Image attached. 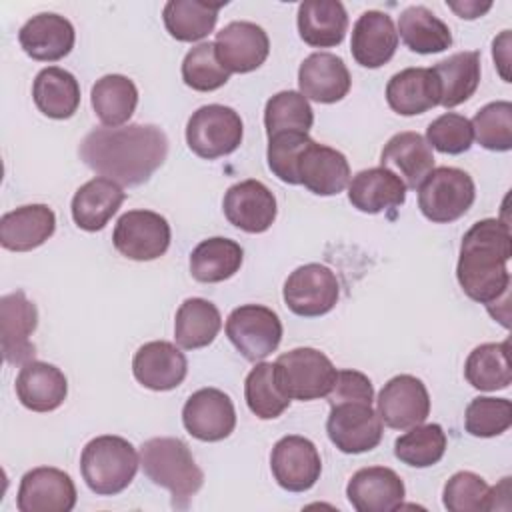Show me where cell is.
I'll use <instances>...</instances> for the list:
<instances>
[{"instance_id":"ba28073f","label":"cell","mask_w":512,"mask_h":512,"mask_svg":"<svg viewBox=\"0 0 512 512\" xmlns=\"http://www.w3.org/2000/svg\"><path fill=\"white\" fill-rule=\"evenodd\" d=\"M226 336L232 346L250 362L272 354L282 340V322L278 314L262 304H244L230 312Z\"/></svg>"},{"instance_id":"c3c4849f","label":"cell","mask_w":512,"mask_h":512,"mask_svg":"<svg viewBox=\"0 0 512 512\" xmlns=\"http://www.w3.org/2000/svg\"><path fill=\"white\" fill-rule=\"evenodd\" d=\"M426 142L442 154H464L474 142L472 122L456 112H446L426 128Z\"/></svg>"},{"instance_id":"5b68a950","label":"cell","mask_w":512,"mask_h":512,"mask_svg":"<svg viewBox=\"0 0 512 512\" xmlns=\"http://www.w3.org/2000/svg\"><path fill=\"white\" fill-rule=\"evenodd\" d=\"M274 368L282 392L290 400L302 402L326 398L338 372L324 352L308 346L280 354L274 362Z\"/></svg>"},{"instance_id":"4fadbf2b","label":"cell","mask_w":512,"mask_h":512,"mask_svg":"<svg viewBox=\"0 0 512 512\" xmlns=\"http://www.w3.org/2000/svg\"><path fill=\"white\" fill-rule=\"evenodd\" d=\"M376 406L382 424L394 430H406L428 418L430 396L420 378L412 374H398L384 384Z\"/></svg>"},{"instance_id":"6da1fadb","label":"cell","mask_w":512,"mask_h":512,"mask_svg":"<svg viewBox=\"0 0 512 512\" xmlns=\"http://www.w3.org/2000/svg\"><path fill=\"white\" fill-rule=\"evenodd\" d=\"M168 138L154 124L94 128L80 144L88 168L122 186H140L164 164Z\"/></svg>"},{"instance_id":"2e32d148","label":"cell","mask_w":512,"mask_h":512,"mask_svg":"<svg viewBox=\"0 0 512 512\" xmlns=\"http://www.w3.org/2000/svg\"><path fill=\"white\" fill-rule=\"evenodd\" d=\"M36 326V304L30 302L22 290L0 298V344L8 364H26L34 360L36 346L30 342V336Z\"/></svg>"},{"instance_id":"ac0fdd59","label":"cell","mask_w":512,"mask_h":512,"mask_svg":"<svg viewBox=\"0 0 512 512\" xmlns=\"http://www.w3.org/2000/svg\"><path fill=\"white\" fill-rule=\"evenodd\" d=\"M222 208L226 220L248 234L266 232L278 212L274 194L260 180H242L230 186L224 194Z\"/></svg>"},{"instance_id":"4dcf8cb0","label":"cell","mask_w":512,"mask_h":512,"mask_svg":"<svg viewBox=\"0 0 512 512\" xmlns=\"http://www.w3.org/2000/svg\"><path fill=\"white\" fill-rule=\"evenodd\" d=\"M348 30V14L338 0H304L298 6V34L312 48L338 46Z\"/></svg>"},{"instance_id":"d4e9b609","label":"cell","mask_w":512,"mask_h":512,"mask_svg":"<svg viewBox=\"0 0 512 512\" xmlns=\"http://www.w3.org/2000/svg\"><path fill=\"white\" fill-rule=\"evenodd\" d=\"M14 388L20 404L32 412H52L60 408L68 396L64 372L40 360L22 364Z\"/></svg>"},{"instance_id":"603a6c76","label":"cell","mask_w":512,"mask_h":512,"mask_svg":"<svg viewBox=\"0 0 512 512\" xmlns=\"http://www.w3.org/2000/svg\"><path fill=\"white\" fill-rule=\"evenodd\" d=\"M298 178L312 194L334 196L348 186L350 164L340 150L310 140L298 162Z\"/></svg>"},{"instance_id":"52a82bcc","label":"cell","mask_w":512,"mask_h":512,"mask_svg":"<svg viewBox=\"0 0 512 512\" xmlns=\"http://www.w3.org/2000/svg\"><path fill=\"white\" fill-rule=\"evenodd\" d=\"M244 136V124L240 114L222 104H208L198 108L186 124L188 148L204 158L216 160L232 154Z\"/></svg>"},{"instance_id":"9c48e42d","label":"cell","mask_w":512,"mask_h":512,"mask_svg":"<svg viewBox=\"0 0 512 512\" xmlns=\"http://www.w3.org/2000/svg\"><path fill=\"white\" fill-rule=\"evenodd\" d=\"M172 240L168 220L152 210H128L114 226V248L136 262H150L166 254Z\"/></svg>"},{"instance_id":"bcb514c9","label":"cell","mask_w":512,"mask_h":512,"mask_svg":"<svg viewBox=\"0 0 512 512\" xmlns=\"http://www.w3.org/2000/svg\"><path fill=\"white\" fill-rule=\"evenodd\" d=\"M442 502L450 512H484L490 510V486L482 476L460 470L444 484Z\"/></svg>"},{"instance_id":"7a4b0ae2","label":"cell","mask_w":512,"mask_h":512,"mask_svg":"<svg viewBox=\"0 0 512 512\" xmlns=\"http://www.w3.org/2000/svg\"><path fill=\"white\" fill-rule=\"evenodd\" d=\"M512 258L510 226L498 218H484L474 222L462 236L460 256L456 264V278L460 288L474 302L508 306Z\"/></svg>"},{"instance_id":"3957f363","label":"cell","mask_w":512,"mask_h":512,"mask_svg":"<svg viewBox=\"0 0 512 512\" xmlns=\"http://www.w3.org/2000/svg\"><path fill=\"white\" fill-rule=\"evenodd\" d=\"M140 466L148 480L172 494V506L186 508L204 484V472L180 438H150L140 446Z\"/></svg>"},{"instance_id":"ee69618b","label":"cell","mask_w":512,"mask_h":512,"mask_svg":"<svg viewBox=\"0 0 512 512\" xmlns=\"http://www.w3.org/2000/svg\"><path fill=\"white\" fill-rule=\"evenodd\" d=\"M230 72L220 64L214 42H202L188 50L182 62V80L198 92H212L222 88Z\"/></svg>"},{"instance_id":"836d02e7","label":"cell","mask_w":512,"mask_h":512,"mask_svg":"<svg viewBox=\"0 0 512 512\" xmlns=\"http://www.w3.org/2000/svg\"><path fill=\"white\" fill-rule=\"evenodd\" d=\"M220 328V310L206 298H186L176 310L174 338L184 350H198L212 344Z\"/></svg>"},{"instance_id":"f35d334b","label":"cell","mask_w":512,"mask_h":512,"mask_svg":"<svg viewBox=\"0 0 512 512\" xmlns=\"http://www.w3.org/2000/svg\"><path fill=\"white\" fill-rule=\"evenodd\" d=\"M92 108L100 122L118 128L130 120L138 104L136 84L122 74H106L92 86Z\"/></svg>"},{"instance_id":"e0dca14e","label":"cell","mask_w":512,"mask_h":512,"mask_svg":"<svg viewBox=\"0 0 512 512\" xmlns=\"http://www.w3.org/2000/svg\"><path fill=\"white\" fill-rule=\"evenodd\" d=\"M220 64L232 74H246L264 64L270 52V40L262 26L246 20L226 24L214 40Z\"/></svg>"},{"instance_id":"5bb4252c","label":"cell","mask_w":512,"mask_h":512,"mask_svg":"<svg viewBox=\"0 0 512 512\" xmlns=\"http://www.w3.org/2000/svg\"><path fill=\"white\" fill-rule=\"evenodd\" d=\"M186 432L202 442H220L236 428V410L228 394L218 388L196 390L182 408Z\"/></svg>"},{"instance_id":"44dd1931","label":"cell","mask_w":512,"mask_h":512,"mask_svg":"<svg viewBox=\"0 0 512 512\" xmlns=\"http://www.w3.org/2000/svg\"><path fill=\"white\" fill-rule=\"evenodd\" d=\"M350 72L344 60L330 52H314L298 68L300 94L320 104L340 102L350 92Z\"/></svg>"},{"instance_id":"8992f818","label":"cell","mask_w":512,"mask_h":512,"mask_svg":"<svg viewBox=\"0 0 512 512\" xmlns=\"http://www.w3.org/2000/svg\"><path fill=\"white\" fill-rule=\"evenodd\" d=\"M476 198L468 172L452 166L434 168L418 186V208L430 222L448 224L462 218Z\"/></svg>"},{"instance_id":"681fc988","label":"cell","mask_w":512,"mask_h":512,"mask_svg":"<svg viewBox=\"0 0 512 512\" xmlns=\"http://www.w3.org/2000/svg\"><path fill=\"white\" fill-rule=\"evenodd\" d=\"M328 402H348V400H358V402H374V386L370 378L358 370H338L336 380L332 390L328 392Z\"/></svg>"},{"instance_id":"9a60e30c","label":"cell","mask_w":512,"mask_h":512,"mask_svg":"<svg viewBox=\"0 0 512 512\" xmlns=\"http://www.w3.org/2000/svg\"><path fill=\"white\" fill-rule=\"evenodd\" d=\"M76 500V486L64 470L38 466L22 476L16 506L20 512H70Z\"/></svg>"},{"instance_id":"484cf974","label":"cell","mask_w":512,"mask_h":512,"mask_svg":"<svg viewBox=\"0 0 512 512\" xmlns=\"http://www.w3.org/2000/svg\"><path fill=\"white\" fill-rule=\"evenodd\" d=\"M56 230V214L46 204H26L0 218V244L12 252L42 246Z\"/></svg>"},{"instance_id":"ffe728a7","label":"cell","mask_w":512,"mask_h":512,"mask_svg":"<svg viewBox=\"0 0 512 512\" xmlns=\"http://www.w3.org/2000/svg\"><path fill=\"white\" fill-rule=\"evenodd\" d=\"M404 494L402 478L386 466L360 468L346 486L348 502L358 512H392L400 508Z\"/></svg>"},{"instance_id":"4316f807","label":"cell","mask_w":512,"mask_h":512,"mask_svg":"<svg viewBox=\"0 0 512 512\" xmlns=\"http://www.w3.org/2000/svg\"><path fill=\"white\" fill-rule=\"evenodd\" d=\"M380 162L392 170L406 188L416 190L434 170V154L426 138L418 132H398L382 148Z\"/></svg>"},{"instance_id":"816d5d0a","label":"cell","mask_w":512,"mask_h":512,"mask_svg":"<svg viewBox=\"0 0 512 512\" xmlns=\"http://www.w3.org/2000/svg\"><path fill=\"white\" fill-rule=\"evenodd\" d=\"M450 10H454L460 18L474 20L486 14L492 8V2H478V0H464V2H446Z\"/></svg>"},{"instance_id":"8fae6325","label":"cell","mask_w":512,"mask_h":512,"mask_svg":"<svg viewBox=\"0 0 512 512\" xmlns=\"http://www.w3.org/2000/svg\"><path fill=\"white\" fill-rule=\"evenodd\" d=\"M284 302L290 312L304 318L328 314L340 296L336 274L318 262L298 266L284 282Z\"/></svg>"},{"instance_id":"e575fe53","label":"cell","mask_w":512,"mask_h":512,"mask_svg":"<svg viewBox=\"0 0 512 512\" xmlns=\"http://www.w3.org/2000/svg\"><path fill=\"white\" fill-rule=\"evenodd\" d=\"M244 260L238 242L222 236L202 240L190 254V272L198 282L216 284L232 278Z\"/></svg>"},{"instance_id":"f907efd6","label":"cell","mask_w":512,"mask_h":512,"mask_svg":"<svg viewBox=\"0 0 512 512\" xmlns=\"http://www.w3.org/2000/svg\"><path fill=\"white\" fill-rule=\"evenodd\" d=\"M492 56L504 82H510V30H504L492 44Z\"/></svg>"},{"instance_id":"83f0119b","label":"cell","mask_w":512,"mask_h":512,"mask_svg":"<svg viewBox=\"0 0 512 512\" xmlns=\"http://www.w3.org/2000/svg\"><path fill=\"white\" fill-rule=\"evenodd\" d=\"M406 190L404 182L392 170L378 166L352 176L348 182V200L364 214H380L402 206Z\"/></svg>"},{"instance_id":"d6986e66","label":"cell","mask_w":512,"mask_h":512,"mask_svg":"<svg viewBox=\"0 0 512 512\" xmlns=\"http://www.w3.org/2000/svg\"><path fill=\"white\" fill-rule=\"evenodd\" d=\"M132 372L144 388L166 392L184 382L188 374V360L172 342L152 340L136 350L132 358Z\"/></svg>"},{"instance_id":"cb8c5ba5","label":"cell","mask_w":512,"mask_h":512,"mask_svg":"<svg viewBox=\"0 0 512 512\" xmlns=\"http://www.w3.org/2000/svg\"><path fill=\"white\" fill-rule=\"evenodd\" d=\"M398 48V32L392 18L380 10H366L352 28L350 50L364 68H380L392 60Z\"/></svg>"},{"instance_id":"b9f144b4","label":"cell","mask_w":512,"mask_h":512,"mask_svg":"<svg viewBox=\"0 0 512 512\" xmlns=\"http://www.w3.org/2000/svg\"><path fill=\"white\" fill-rule=\"evenodd\" d=\"M314 124L310 102L296 90H282L274 94L264 108V126L268 138L280 132L308 134Z\"/></svg>"},{"instance_id":"f6af8a7d","label":"cell","mask_w":512,"mask_h":512,"mask_svg":"<svg viewBox=\"0 0 512 512\" xmlns=\"http://www.w3.org/2000/svg\"><path fill=\"white\" fill-rule=\"evenodd\" d=\"M466 432L476 438H494L512 426V402L508 398L478 396L466 406Z\"/></svg>"},{"instance_id":"d590c367","label":"cell","mask_w":512,"mask_h":512,"mask_svg":"<svg viewBox=\"0 0 512 512\" xmlns=\"http://www.w3.org/2000/svg\"><path fill=\"white\" fill-rule=\"evenodd\" d=\"M226 2L202 0H170L162 10L168 34L180 42H196L206 38L218 20V10Z\"/></svg>"},{"instance_id":"7402d4cb","label":"cell","mask_w":512,"mask_h":512,"mask_svg":"<svg viewBox=\"0 0 512 512\" xmlns=\"http://www.w3.org/2000/svg\"><path fill=\"white\" fill-rule=\"evenodd\" d=\"M18 42L32 60L56 62L70 54L76 42V32L68 18L54 12H42L32 16L20 28Z\"/></svg>"},{"instance_id":"277c9868","label":"cell","mask_w":512,"mask_h":512,"mask_svg":"<svg viewBox=\"0 0 512 512\" xmlns=\"http://www.w3.org/2000/svg\"><path fill=\"white\" fill-rule=\"evenodd\" d=\"M140 466L136 448L122 436H96L80 454V472L86 486L98 496H114L126 490Z\"/></svg>"},{"instance_id":"7dc6e473","label":"cell","mask_w":512,"mask_h":512,"mask_svg":"<svg viewBox=\"0 0 512 512\" xmlns=\"http://www.w3.org/2000/svg\"><path fill=\"white\" fill-rule=\"evenodd\" d=\"M310 136L302 132H280L268 138V168L286 184H300L298 162L304 148L310 144Z\"/></svg>"},{"instance_id":"74e56055","label":"cell","mask_w":512,"mask_h":512,"mask_svg":"<svg viewBox=\"0 0 512 512\" xmlns=\"http://www.w3.org/2000/svg\"><path fill=\"white\" fill-rule=\"evenodd\" d=\"M510 340L504 342H486L476 346L464 364V376L470 386L484 392L504 390L512 382L510 368Z\"/></svg>"},{"instance_id":"30bf717a","label":"cell","mask_w":512,"mask_h":512,"mask_svg":"<svg viewBox=\"0 0 512 512\" xmlns=\"http://www.w3.org/2000/svg\"><path fill=\"white\" fill-rule=\"evenodd\" d=\"M326 432L340 452L362 454L380 444L382 420L370 402H336L330 404Z\"/></svg>"},{"instance_id":"d6a6232c","label":"cell","mask_w":512,"mask_h":512,"mask_svg":"<svg viewBox=\"0 0 512 512\" xmlns=\"http://www.w3.org/2000/svg\"><path fill=\"white\" fill-rule=\"evenodd\" d=\"M432 72L440 86V106L454 108L466 102L480 84V52L464 50L438 62Z\"/></svg>"},{"instance_id":"7c38bea8","label":"cell","mask_w":512,"mask_h":512,"mask_svg":"<svg viewBox=\"0 0 512 512\" xmlns=\"http://www.w3.org/2000/svg\"><path fill=\"white\" fill-rule=\"evenodd\" d=\"M270 470L280 488L288 492H306L318 482L322 460L314 442L304 436L290 434L274 444Z\"/></svg>"},{"instance_id":"60d3db41","label":"cell","mask_w":512,"mask_h":512,"mask_svg":"<svg viewBox=\"0 0 512 512\" xmlns=\"http://www.w3.org/2000/svg\"><path fill=\"white\" fill-rule=\"evenodd\" d=\"M444 452L446 434L440 424L412 426L394 442V456L412 468L434 466L442 460Z\"/></svg>"},{"instance_id":"7bdbcfd3","label":"cell","mask_w":512,"mask_h":512,"mask_svg":"<svg viewBox=\"0 0 512 512\" xmlns=\"http://www.w3.org/2000/svg\"><path fill=\"white\" fill-rule=\"evenodd\" d=\"M472 122L474 140L492 152H508L512 148V104L496 100L482 106Z\"/></svg>"},{"instance_id":"f546056e","label":"cell","mask_w":512,"mask_h":512,"mask_svg":"<svg viewBox=\"0 0 512 512\" xmlns=\"http://www.w3.org/2000/svg\"><path fill=\"white\" fill-rule=\"evenodd\" d=\"M124 198L126 194L118 182L96 176L76 190L70 206L72 220L86 232H98L112 220Z\"/></svg>"},{"instance_id":"1f68e13d","label":"cell","mask_w":512,"mask_h":512,"mask_svg":"<svg viewBox=\"0 0 512 512\" xmlns=\"http://www.w3.org/2000/svg\"><path fill=\"white\" fill-rule=\"evenodd\" d=\"M32 98L44 116L66 120L72 118L80 106V84L72 72L48 66L36 74Z\"/></svg>"},{"instance_id":"8d00e7d4","label":"cell","mask_w":512,"mask_h":512,"mask_svg":"<svg viewBox=\"0 0 512 512\" xmlns=\"http://www.w3.org/2000/svg\"><path fill=\"white\" fill-rule=\"evenodd\" d=\"M398 36L402 42L418 54L444 52L452 44L448 24H444L426 6H408L398 16Z\"/></svg>"},{"instance_id":"f1b7e54d","label":"cell","mask_w":512,"mask_h":512,"mask_svg":"<svg viewBox=\"0 0 512 512\" xmlns=\"http://www.w3.org/2000/svg\"><path fill=\"white\" fill-rule=\"evenodd\" d=\"M386 102L400 116L424 114L440 104V86L432 68H404L386 84Z\"/></svg>"},{"instance_id":"ab89813d","label":"cell","mask_w":512,"mask_h":512,"mask_svg":"<svg viewBox=\"0 0 512 512\" xmlns=\"http://www.w3.org/2000/svg\"><path fill=\"white\" fill-rule=\"evenodd\" d=\"M244 398L250 412L260 420H274L290 406V398L278 384L274 362H258L248 372L244 382Z\"/></svg>"}]
</instances>
